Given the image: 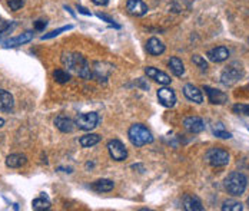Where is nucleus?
Instances as JSON below:
<instances>
[{
    "instance_id": "1",
    "label": "nucleus",
    "mask_w": 249,
    "mask_h": 211,
    "mask_svg": "<svg viewBox=\"0 0 249 211\" xmlns=\"http://www.w3.org/2000/svg\"><path fill=\"white\" fill-rule=\"evenodd\" d=\"M63 66L69 74H73L76 77H80L83 79H92V68L89 62L79 53L65 52L60 58Z\"/></svg>"
},
{
    "instance_id": "2",
    "label": "nucleus",
    "mask_w": 249,
    "mask_h": 211,
    "mask_svg": "<svg viewBox=\"0 0 249 211\" xmlns=\"http://www.w3.org/2000/svg\"><path fill=\"white\" fill-rule=\"evenodd\" d=\"M225 190L228 191V194L233 195V197H239L245 192L247 185H248V178L238 171H233L231 174H228V177L224 181Z\"/></svg>"
},
{
    "instance_id": "3",
    "label": "nucleus",
    "mask_w": 249,
    "mask_h": 211,
    "mask_svg": "<svg viewBox=\"0 0 249 211\" xmlns=\"http://www.w3.org/2000/svg\"><path fill=\"white\" fill-rule=\"evenodd\" d=\"M127 136L132 142V145L135 147H143L146 144H152L153 142V135L152 132L142 124H135L129 128Z\"/></svg>"
},
{
    "instance_id": "4",
    "label": "nucleus",
    "mask_w": 249,
    "mask_h": 211,
    "mask_svg": "<svg viewBox=\"0 0 249 211\" xmlns=\"http://www.w3.org/2000/svg\"><path fill=\"white\" fill-rule=\"evenodd\" d=\"M244 68L239 62H231L221 74V82L225 86H233L239 79L244 78Z\"/></svg>"
},
{
    "instance_id": "5",
    "label": "nucleus",
    "mask_w": 249,
    "mask_h": 211,
    "mask_svg": "<svg viewBox=\"0 0 249 211\" xmlns=\"http://www.w3.org/2000/svg\"><path fill=\"white\" fill-rule=\"evenodd\" d=\"M76 127L83 131H92L99 124V115L96 112H86L76 116Z\"/></svg>"
},
{
    "instance_id": "6",
    "label": "nucleus",
    "mask_w": 249,
    "mask_h": 211,
    "mask_svg": "<svg viewBox=\"0 0 249 211\" xmlns=\"http://www.w3.org/2000/svg\"><path fill=\"white\" fill-rule=\"evenodd\" d=\"M229 153L222 148H211L206 153V161L212 167H225L229 164Z\"/></svg>"
},
{
    "instance_id": "7",
    "label": "nucleus",
    "mask_w": 249,
    "mask_h": 211,
    "mask_svg": "<svg viewBox=\"0 0 249 211\" xmlns=\"http://www.w3.org/2000/svg\"><path fill=\"white\" fill-rule=\"evenodd\" d=\"M107 151L109 155L115 161H124L127 157V150L119 139H112L107 142Z\"/></svg>"
},
{
    "instance_id": "8",
    "label": "nucleus",
    "mask_w": 249,
    "mask_h": 211,
    "mask_svg": "<svg viewBox=\"0 0 249 211\" xmlns=\"http://www.w3.org/2000/svg\"><path fill=\"white\" fill-rule=\"evenodd\" d=\"M113 72V66L106 62H95L92 68V78H96L99 80H106L109 75Z\"/></svg>"
},
{
    "instance_id": "9",
    "label": "nucleus",
    "mask_w": 249,
    "mask_h": 211,
    "mask_svg": "<svg viewBox=\"0 0 249 211\" xmlns=\"http://www.w3.org/2000/svg\"><path fill=\"white\" fill-rule=\"evenodd\" d=\"M158 101L160 105H163L165 108H172L176 104V95H175L174 89L168 88L166 85L163 88H160L158 91Z\"/></svg>"
},
{
    "instance_id": "10",
    "label": "nucleus",
    "mask_w": 249,
    "mask_h": 211,
    "mask_svg": "<svg viewBox=\"0 0 249 211\" xmlns=\"http://www.w3.org/2000/svg\"><path fill=\"white\" fill-rule=\"evenodd\" d=\"M203 91L206 92L209 102L213 104V105H224V104L228 102V95L225 92H222V91H219V89H215V88H211V86H205Z\"/></svg>"
},
{
    "instance_id": "11",
    "label": "nucleus",
    "mask_w": 249,
    "mask_h": 211,
    "mask_svg": "<svg viewBox=\"0 0 249 211\" xmlns=\"http://www.w3.org/2000/svg\"><path fill=\"white\" fill-rule=\"evenodd\" d=\"M145 74L148 75V78L160 83V85H169L172 82L171 77L168 74H165V72H162V71H159L158 68H153V66H146Z\"/></svg>"
},
{
    "instance_id": "12",
    "label": "nucleus",
    "mask_w": 249,
    "mask_h": 211,
    "mask_svg": "<svg viewBox=\"0 0 249 211\" xmlns=\"http://www.w3.org/2000/svg\"><path fill=\"white\" fill-rule=\"evenodd\" d=\"M183 127L191 134H199L205 130V122L199 116H188L183 121Z\"/></svg>"
},
{
    "instance_id": "13",
    "label": "nucleus",
    "mask_w": 249,
    "mask_h": 211,
    "mask_svg": "<svg viewBox=\"0 0 249 211\" xmlns=\"http://www.w3.org/2000/svg\"><path fill=\"white\" fill-rule=\"evenodd\" d=\"M229 53L231 52H229L228 48H225V46H216V48L209 49L208 53H206V56H208V59L211 62L221 63V62H224V60H226L229 58Z\"/></svg>"
},
{
    "instance_id": "14",
    "label": "nucleus",
    "mask_w": 249,
    "mask_h": 211,
    "mask_svg": "<svg viewBox=\"0 0 249 211\" xmlns=\"http://www.w3.org/2000/svg\"><path fill=\"white\" fill-rule=\"evenodd\" d=\"M182 207L183 210L186 211H203L205 207L202 206V201L196 195H191V194H186L183 198H182Z\"/></svg>"
},
{
    "instance_id": "15",
    "label": "nucleus",
    "mask_w": 249,
    "mask_h": 211,
    "mask_svg": "<svg viewBox=\"0 0 249 211\" xmlns=\"http://www.w3.org/2000/svg\"><path fill=\"white\" fill-rule=\"evenodd\" d=\"M126 9L133 16H143L148 13V6L142 0H127Z\"/></svg>"
},
{
    "instance_id": "16",
    "label": "nucleus",
    "mask_w": 249,
    "mask_h": 211,
    "mask_svg": "<svg viewBox=\"0 0 249 211\" xmlns=\"http://www.w3.org/2000/svg\"><path fill=\"white\" fill-rule=\"evenodd\" d=\"M183 95H185L189 101H192V102H195V104H202V102H203V95H202L200 89L199 88H196V86H194V85H191V83H186V85L183 86Z\"/></svg>"
},
{
    "instance_id": "17",
    "label": "nucleus",
    "mask_w": 249,
    "mask_h": 211,
    "mask_svg": "<svg viewBox=\"0 0 249 211\" xmlns=\"http://www.w3.org/2000/svg\"><path fill=\"white\" fill-rule=\"evenodd\" d=\"M54 125L59 131L65 132V134H69V132H73L76 127V122L73 119L65 116V115H59L56 119H54Z\"/></svg>"
},
{
    "instance_id": "18",
    "label": "nucleus",
    "mask_w": 249,
    "mask_h": 211,
    "mask_svg": "<svg viewBox=\"0 0 249 211\" xmlns=\"http://www.w3.org/2000/svg\"><path fill=\"white\" fill-rule=\"evenodd\" d=\"M15 106V99L10 92L0 89V111L1 112H10Z\"/></svg>"
},
{
    "instance_id": "19",
    "label": "nucleus",
    "mask_w": 249,
    "mask_h": 211,
    "mask_svg": "<svg viewBox=\"0 0 249 211\" xmlns=\"http://www.w3.org/2000/svg\"><path fill=\"white\" fill-rule=\"evenodd\" d=\"M33 39V32L27 30L22 35H18L16 38H12L6 42V48H15V46H20V45H25L27 42H30Z\"/></svg>"
},
{
    "instance_id": "20",
    "label": "nucleus",
    "mask_w": 249,
    "mask_h": 211,
    "mask_svg": "<svg viewBox=\"0 0 249 211\" xmlns=\"http://www.w3.org/2000/svg\"><path fill=\"white\" fill-rule=\"evenodd\" d=\"M146 51L153 56H159V55L165 52V45L158 38H150L149 40L146 42Z\"/></svg>"
},
{
    "instance_id": "21",
    "label": "nucleus",
    "mask_w": 249,
    "mask_h": 211,
    "mask_svg": "<svg viewBox=\"0 0 249 211\" xmlns=\"http://www.w3.org/2000/svg\"><path fill=\"white\" fill-rule=\"evenodd\" d=\"M27 162V157L23 154H10L6 158V165L10 168H20Z\"/></svg>"
},
{
    "instance_id": "22",
    "label": "nucleus",
    "mask_w": 249,
    "mask_h": 211,
    "mask_svg": "<svg viewBox=\"0 0 249 211\" xmlns=\"http://www.w3.org/2000/svg\"><path fill=\"white\" fill-rule=\"evenodd\" d=\"M113 187H115V183L112 180L102 178V180H98L92 184V190H95L96 192H109L113 190Z\"/></svg>"
},
{
    "instance_id": "23",
    "label": "nucleus",
    "mask_w": 249,
    "mask_h": 211,
    "mask_svg": "<svg viewBox=\"0 0 249 211\" xmlns=\"http://www.w3.org/2000/svg\"><path fill=\"white\" fill-rule=\"evenodd\" d=\"M168 65H169V69L174 72V75H176V77H182L185 74V65L179 58H176V56L171 58Z\"/></svg>"
},
{
    "instance_id": "24",
    "label": "nucleus",
    "mask_w": 249,
    "mask_h": 211,
    "mask_svg": "<svg viewBox=\"0 0 249 211\" xmlns=\"http://www.w3.org/2000/svg\"><path fill=\"white\" fill-rule=\"evenodd\" d=\"M99 141L100 136L96 134H86V135L80 136V139H79V142L83 148H92L96 144H99Z\"/></svg>"
},
{
    "instance_id": "25",
    "label": "nucleus",
    "mask_w": 249,
    "mask_h": 211,
    "mask_svg": "<svg viewBox=\"0 0 249 211\" xmlns=\"http://www.w3.org/2000/svg\"><path fill=\"white\" fill-rule=\"evenodd\" d=\"M222 211H242L244 210V204L241 201H236V200H226L222 203V207H221Z\"/></svg>"
},
{
    "instance_id": "26",
    "label": "nucleus",
    "mask_w": 249,
    "mask_h": 211,
    "mask_svg": "<svg viewBox=\"0 0 249 211\" xmlns=\"http://www.w3.org/2000/svg\"><path fill=\"white\" fill-rule=\"evenodd\" d=\"M53 79L56 80L57 83H68L71 80V74L65 69H56L53 72Z\"/></svg>"
},
{
    "instance_id": "27",
    "label": "nucleus",
    "mask_w": 249,
    "mask_h": 211,
    "mask_svg": "<svg viewBox=\"0 0 249 211\" xmlns=\"http://www.w3.org/2000/svg\"><path fill=\"white\" fill-rule=\"evenodd\" d=\"M32 209L36 211L49 210L50 201L49 200H46V198H43V197H40V198H35V200H33V203H32Z\"/></svg>"
},
{
    "instance_id": "28",
    "label": "nucleus",
    "mask_w": 249,
    "mask_h": 211,
    "mask_svg": "<svg viewBox=\"0 0 249 211\" xmlns=\"http://www.w3.org/2000/svg\"><path fill=\"white\" fill-rule=\"evenodd\" d=\"M212 131H213V134H215V136H218V138H222V139H229V138H232V134L225 130V127L222 122L215 124V125H213V128H212Z\"/></svg>"
},
{
    "instance_id": "29",
    "label": "nucleus",
    "mask_w": 249,
    "mask_h": 211,
    "mask_svg": "<svg viewBox=\"0 0 249 211\" xmlns=\"http://www.w3.org/2000/svg\"><path fill=\"white\" fill-rule=\"evenodd\" d=\"M72 27H73L72 25H68V26L54 29V30H52V32H49V33L43 35V36H42V40H48V39H52V38H54V36H59L60 33H63V32H66V30H71Z\"/></svg>"
},
{
    "instance_id": "30",
    "label": "nucleus",
    "mask_w": 249,
    "mask_h": 211,
    "mask_svg": "<svg viewBox=\"0 0 249 211\" xmlns=\"http://www.w3.org/2000/svg\"><path fill=\"white\" fill-rule=\"evenodd\" d=\"M192 63L196 65V66H198L199 69H202V71H206V69H208V62H206L205 58L200 56V55H194V56H192Z\"/></svg>"
},
{
    "instance_id": "31",
    "label": "nucleus",
    "mask_w": 249,
    "mask_h": 211,
    "mask_svg": "<svg viewBox=\"0 0 249 211\" xmlns=\"http://www.w3.org/2000/svg\"><path fill=\"white\" fill-rule=\"evenodd\" d=\"M7 4H9L10 10L18 12V10H20V9L23 7L25 1H23V0H7Z\"/></svg>"
},
{
    "instance_id": "32",
    "label": "nucleus",
    "mask_w": 249,
    "mask_h": 211,
    "mask_svg": "<svg viewBox=\"0 0 249 211\" xmlns=\"http://www.w3.org/2000/svg\"><path fill=\"white\" fill-rule=\"evenodd\" d=\"M233 112L236 114H241V115H247L249 116V105H244V104H238V105H233Z\"/></svg>"
},
{
    "instance_id": "33",
    "label": "nucleus",
    "mask_w": 249,
    "mask_h": 211,
    "mask_svg": "<svg viewBox=\"0 0 249 211\" xmlns=\"http://www.w3.org/2000/svg\"><path fill=\"white\" fill-rule=\"evenodd\" d=\"M98 18H99V19H102V20H105V22H107L109 25H113V26H115V27H119V25H116L113 19L107 18L106 15H102V13H99V15H98Z\"/></svg>"
},
{
    "instance_id": "34",
    "label": "nucleus",
    "mask_w": 249,
    "mask_h": 211,
    "mask_svg": "<svg viewBox=\"0 0 249 211\" xmlns=\"http://www.w3.org/2000/svg\"><path fill=\"white\" fill-rule=\"evenodd\" d=\"M46 26H48V22L46 20H36L35 22V29L36 30H43Z\"/></svg>"
},
{
    "instance_id": "35",
    "label": "nucleus",
    "mask_w": 249,
    "mask_h": 211,
    "mask_svg": "<svg viewBox=\"0 0 249 211\" xmlns=\"http://www.w3.org/2000/svg\"><path fill=\"white\" fill-rule=\"evenodd\" d=\"M77 10H79V13H82V15H86V16H92V13L88 10V9H85L83 6H77Z\"/></svg>"
},
{
    "instance_id": "36",
    "label": "nucleus",
    "mask_w": 249,
    "mask_h": 211,
    "mask_svg": "<svg viewBox=\"0 0 249 211\" xmlns=\"http://www.w3.org/2000/svg\"><path fill=\"white\" fill-rule=\"evenodd\" d=\"M96 6H106L109 3V0H92Z\"/></svg>"
},
{
    "instance_id": "37",
    "label": "nucleus",
    "mask_w": 249,
    "mask_h": 211,
    "mask_svg": "<svg viewBox=\"0 0 249 211\" xmlns=\"http://www.w3.org/2000/svg\"><path fill=\"white\" fill-rule=\"evenodd\" d=\"M3 125H4V119H3V118H0V128H1Z\"/></svg>"
},
{
    "instance_id": "38",
    "label": "nucleus",
    "mask_w": 249,
    "mask_h": 211,
    "mask_svg": "<svg viewBox=\"0 0 249 211\" xmlns=\"http://www.w3.org/2000/svg\"><path fill=\"white\" fill-rule=\"evenodd\" d=\"M248 206H249V197H248Z\"/></svg>"
}]
</instances>
